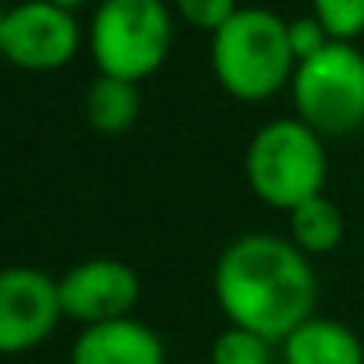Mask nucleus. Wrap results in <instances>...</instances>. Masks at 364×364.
Here are the masks:
<instances>
[{
	"label": "nucleus",
	"mask_w": 364,
	"mask_h": 364,
	"mask_svg": "<svg viewBox=\"0 0 364 364\" xmlns=\"http://www.w3.org/2000/svg\"><path fill=\"white\" fill-rule=\"evenodd\" d=\"M173 4L177 14L202 32H216L237 14V0H173Z\"/></svg>",
	"instance_id": "obj_15"
},
{
	"label": "nucleus",
	"mask_w": 364,
	"mask_h": 364,
	"mask_svg": "<svg viewBox=\"0 0 364 364\" xmlns=\"http://www.w3.org/2000/svg\"><path fill=\"white\" fill-rule=\"evenodd\" d=\"M173 43V18L163 0H103L92 14V60L100 75L141 82L156 75Z\"/></svg>",
	"instance_id": "obj_4"
},
{
	"label": "nucleus",
	"mask_w": 364,
	"mask_h": 364,
	"mask_svg": "<svg viewBox=\"0 0 364 364\" xmlns=\"http://www.w3.org/2000/svg\"><path fill=\"white\" fill-rule=\"evenodd\" d=\"M315 18L336 43H354L364 32V0H315Z\"/></svg>",
	"instance_id": "obj_14"
},
{
	"label": "nucleus",
	"mask_w": 364,
	"mask_h": 364,
	"mask_svg": "<svg viewBox=\"0 0 364 364\" xmlns=\"http://www.w3.org/2000/svg\"><path fill=\"white\" fill-rule=\"evenodd\" d=\"M71 364H166L163 340L134 318L85 326L71 347Z\"/></svg>",
	"instance_id": "obj_9"
},
{
	"label": "nucleus",
	"mask_w": 364,
	"mask_h": 364,
	"mask_svg": "<svg viewBox=\"0 0 364 364\" xmlns=\"http://www.w3.org/2000/svg\"><path fill=\"white\" fill-rule=\"evenodd\" d=\"M64 308L57 279L39 269L11 265L0 269V354H25L50 340Z\"/></svg>",
	"instance_id": "obj_7"
},
{
	"label": "nucleus",
	"mask_w": 364,
	"mask_h": 364,
	"mask_svg": "<svg viewBox=\"0 0 364 364\" xmlns=\"http://www.w3.org/2000/svg\"><path fill=\"white\" fill-rule=\"evenodd\" d=\"M213 287L230 326L251 329L269 343H283L318 304V276L308 255L272 234L237 237L220 255Z\"/></svg>",
	"instance_id": "obj_1"
},
{
	"label": "nucleus",
	"mask_w": 364,
	"mask_h": 364,
	"mask_svg": "<svg viewBox=\"0 0 364 364\" xmlns=\"http://www.w3.org/2000/svg\"><path fill=\"white\" fill-rule=\"evenodd\" d=\"M213 71L234 100H272L297 71L290 25L265 7H237V14L213 32Z\"/></svg>",
	"instance_id": "obj_2"
},
{
	"label": "nucleus",
	"mask_w": 364,
	"mask_h": 364,
	"mask_svg": "<svg viewBox=\"0 0 364 364\" xmlns=\"http://www.w3.org/2000/svg\"><path fill=\"white\" fill-rule=\"evenodd\" d=\"M290 241L304 255H326L343 241V213L326 198L315 195L290 209Z\"/></svg>",
	"instance_id": "obj_12"
},
{
	"label": "nucleus",
	"mask_w": 364,
	"mask_h": 364,
	"mask_svg": "<svg viewBox=\"0 0 364 364\" xmlns=\"http://www.w3.org/2000/svg\"><path fill=\"white\" fill-rule=\"evenodd\" d=\"M297 121L318 134H350L364 124V53L354 43H329L301 60L290 82Z\"/></svg>",
	"instance_id": "obj_5"
},
{
	"label": "nucleus",
	"mask_w": 364,
	"mask_h": 364,
	"mask_svg": "<svg viewBox=\"0 0 364 364\" xmlns=\"http://www.w3.org/2000/svg\"><path fill=\"white\" fill-rule=\"evenodd\" d=\"M141 114V96L134 82L100 75L85 96V117L100 134H121Z\"/></svg>",
	"instance_id": "obj_11"
},
{
	"label": "nucleus",
	"mask_w": 364,
	"mask_h": 364,
	"mask_svg": "<svg viewBox=\"0 0 364 364\" xmlns=\"http://www.w3.org/2000/svg\"><path fill=\"white\" fill-rule=\"evenodd\" d=\"M46 4H57V7H64V11H71V14H75V11H78V7H85L89 0H46Z\"/></svg>",
	"instance_id": "obj_17"
},
{
	"label": "nucleus",
	"mask_w": 364,
	"mask_h": 364,
	"mask_svg": "<svg viewBox=\"0 0 364 364\" xmlns=\"http://www.w3.org/2000/svg\"><path fill=\"white\" fill-rule=\"evenodd\" d=\"M82 32L71 11L46 0H21L4 14L0 57L21 71H60L78 53Z\"/></svg>",
	"instance_id": "obj_6"
},
{
	"label": "nucleus",
	"mask_w": 364,
	"mask_h": 364,
	"mask_svg": "<svg viewBox=\"0 0 364 364\" xmlns=\"http://www.w3.org/2000/svg\"><path fill=\"white\" fill-rule=\"evenodd\" d=\"M333 39H329V32L322 28V21L311 14V18H297V21H290V50H294V60L301 64V60H308V57H315L318 50H326Z\"/></svg>",
	"instance_id": "obj_16"
},
{
	"label": "nucleus",
	"mask_w": 364,
	"mask_h": 364,
	"mask_svg": "<svg viewBox=\"0 0 364 364\" xmlns=\"http://www.w3.org/2000/svg\"><path fill=\"white\" fill-rule=\"evenodd\" d=\"M213 364H272V343L251 329L230 326L213 343Z\"/></svg>",
	"instance_id": "obj_13"
},
{
	"label": "nucleus",
	"mask_w": 364,
	"mask_h": 364,
	"mask_svg": "<svg viewBox=\"0 0 364 364\" xmlns=\"http://www.w3.org/2000/svg\"><path fill=\"white\" fill-rule=\"evenodd\" d=\"M283 364H364V347L343 322L311 315L283 340Z\"/></svg>",
	"instance_id": "obj_10"
},
{
	"label": "nucleus",
	"mask_w": 364,
	"mask_h": 364,
	"mask_svg": "<svg viewBox=\"0 0 364 364\" xmlns=\"http://www.w3.org/2000/svg\"><path fill=\"white\" fill-rule=\"evenodd\" d=\"M244 173L251 191L272 209H297L326 188V149L304 121H272L255 131Z\"/></svg>",
	"instance_id": "obj_3"
},
{
	"label": "nucleus",
	"mask_w": 364,
	"mask_h": 364,
	"mask_svg": "<svg viewBox=\"0 0 364 364\" xmlns=\"http://www.w3.org/2000/svg\"><path fill=\"white\" fill-rule=\"evenodd\" d=\"M57 294L68 318L96 326L110 318H127V311L138 304L141 283L121 258H85L57 279Z\"/></svg>",
	"instance_id": "obj_8"
},
{
	"label": "nucleus",
	"mask_w": 364,
	"mask_h": 364,
	"mask_svg": "<svg viewBox=\"0 0 364 364\" xmlns=\"http://www.w3.org/2000/svg\"><path fill=\"white\" fill-rule=\"evenodd\" d=\"M4 14H7V11H4V7H0V32H4Z\"/></svg>",
	"instance_id": "obj_18"
}]
</instances>
